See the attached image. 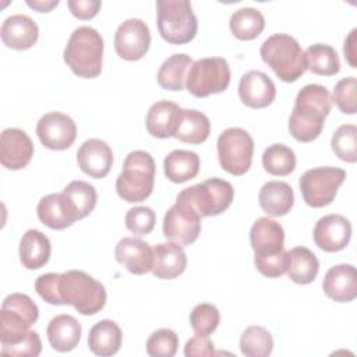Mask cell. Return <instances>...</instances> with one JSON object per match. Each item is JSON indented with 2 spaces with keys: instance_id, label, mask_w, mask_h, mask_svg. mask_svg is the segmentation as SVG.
Listing matches in <instances>:
<instances>
[{
  "instance_id": "1",
  "label": "cell",
  "mask_w": 357,
  "mask_h": 357,
  "mask_svg": "<svg viewBox=\"0 0 357 357\" xmlns=\"http://www.w3.org/2000/svg\"><path fill=\"white\" fill-rule=\"evenodd\" d=\"M331 109V93L324 85H304L296 96L294 107L289 117V131L291 137L300 142L317 139Z\"/></svg>"
},
{
  "instance_id": "2",
  "label": "cell",
  "mask_w": 357,
  "mask_h": 357,
  "mask_svg": "<svg viewBox=\"0 0 357 357\" xmlns=\"http://www.w3.org/2000/svg\"><path fill=\"white\" fill-rule=\"evenodd\" d=\"M103 38L92 26L82 25L73 31L63 52L64 63L81 78H96L102 71Z\"/></svg>"
},
{
  "instance_id": "3",
  "label": "cell",
  "mask_w": 357,
  "mask_h": 357,
  "mask_svg": "<svg viewBox=\"0 0 357 357\" xmlns=\"http://www.w3.org/2000/svg\"><path fill=\"white\" fill-rule=\"evenodd\" d=\"M61 305H73L82 315H93L106 304L105 286L84 271H67L59 276Z\"/></svg>"
},
{
  "instance_id": "4",
  "label": "cell",
  "mask_w": 357,
  "mask_h": 357,
  "mask_svg": "<svg viewBox=\"0 0 357 357\" xmlns=\"http://www.w3.org/2000/svg\"><path fill=\"white\" fill-rule=\"evenodd\" d=\"M259 54L283 82L297 81L307 70L304 50L300 43L287 33H273L268 36L261 45Z\"/></svg>"
},
{
  "instance_id": "5",
  "label": "cell",
  "mask_w": 357,
  "mask_h": 357,
  "mask_svg": "<svg viewBox=\"0 0 357 357\" xmlns=\"http://www.w3.org/2000/svg\"><path fill=\"white\" fill-rule=\"evenodd\" d=\"M155 160L149 152L137 149L130 152L123 163L121 173L116 178V191L127 202H142L153 190Z\"/></svg>"
},
{
  "instance_id": "6",
  "label": "cell",
  "mask_w": 357,
  "mask_h": 357,
  "mask_svg": "<svg viewBox=\"0 0 357 357\" xmlns=\"http://www.w3.org/2000/svg\"><path fill=\"white\" fill-rule=\"evenodd\" d=\"M158 31L173 45L191 42L198 31V21L188 0H158Z\"/></svg>"
},
{
  "instance_id": "7",
  "label": "cell",
  "mask_w": 357,
  "mask_h": 357,
  "mask_svg": "<svg viewBox=\"0 0 357 357\" xmlns=\"http://www.w3.org/2000/svg\"><path fill=\"white\" fill-rule=\"evenodd\" d=\"M39 308L32 298L22 293L8 294L0 310V340L1 347L21 342L29 332L31 325L38 321Z\"/></svg>"
},
{
  "instance_id": "8",
  "label": "cell",
  "mask_w": 357,
  "mask_h": 357,
  "mask_svg": "<svg viewBox=\"0 0 357 357\" xmlns=\"http://www.w3.org/2000/svg\"><path fill=\"white\" fill-rule=\"evenodd\" d=\"M177 198L188 202L201 218L218 216L231 205L234 188L229 181L212 177L181 190Z\"/></svg>"
},
{
  "instance_id": "9",
  "label": "cell",
  "mask_w": 357,
  "mask_h": 357,
  "mask_svg": "<svg viewBox=\"0 0 357 357\" xmlns=\"http://www.w3.org/2000/svg\"><path fill=\"white\" fill-rule=\"evenodd\" d=\"M230 84V67L223 57H204L192 63L185 88L197 98H206L227 89Z\"/></svg>"
},
{
  "instance_id": "10",
  "label": "cell",
  "mask_w": 357,
  "mask_h": 357,
  "mask_svg": "<svg viewBox=\"0 0 357 357\" xmlns=\"http://www.w3.org/2000/svg\"><path fill=\"white\" fill-rule=\"evenodd\" d=\"M216 148L223 170L234 176L248 172L254 155V139L248 131L240 127L226 128L218 137Z\"/></svg>"
},
{
  "instance_id": "11",
  "label": "cell",
  "mask_w": 357,
  "mask_h": 357,
  "mask_svg": "<svg viewBox=\"0 0 357 357\" xmlns=\"http://www.w3.org/2000/svg\"><path fill=\"white\" fill-rule=\"evenodd\" d=\"M344 178L346 172L340 167H314L303 173L298 185L307 205L322 208L335 199Z\"/></svg>"
},
{
  "instance_id": "12",
  "label": "cell",
  "mask_w": 357,
  "mask_h": 357,
  "mask_svg": "<svg viewBox=\"0 0 357 357\" xmlns=\"http://www.w3.org/2000/svg\"><path fill=\"white\" fill-rule=\"evenodd\" d=\"M199 233V213L184 199L176 198V202L165 213L163 236L178 245H190L198 238Z\"/></svg>"
},
{
  "instance_id": "13",
  "label": "cell",
  "mask_w": 357,
  "mask_h": 357,
  "mask_svg": "<svg viewBox=\"0 0 357 357\" xmlns=\"http://www.w3.org/2000/svg\"><path fill=\"white\" fill-rule=\"evenodd\" d=\"M151 45V32L148 25L139 18L123 21L114 33L116 53L127 61L142 59Z\"/></svg>"
},
{
  "instance_id": "14",
  "label": "cell",
  "mask_w": 357,
  "mask_h": 357,
  "mask_svg": "<svg viewBox=\"0 0 357 357\" xmlns=\"http://www.w3.org/2000/svg\"><path fill=\"white\" fill-rule=\"evenodd\" d=\"M36 135L43 146L53 151H63L74 144L77 126L70 116L60 112H50L39 119Z\"/></svg>"
},
{
  "instance_id": "15",
  "label": "cell",
  "mask_w": 357,
  "mask_h": 357,
  "mask_svg": "<svg viewBox=\"0 0 357 357\" xmlns=\"http://www.w3.org/2000/svg\"><path fill=\"white\" fill-rule=\"evenodd\" d=\"M312 236L315 244L321 250L336 252L346 248L349 244L351 237V223L339 213L325 215L315 223Z\"/></svg>"
},
{
  "instance_id": "16",
  "label": "cell",
  "mask_w": 357,
  "mask_h": 357,
  "mask_svg": "<svg viewBox=\"0 0 357 357\" xmlns=\"http://www.w3.org/2000/svg\"><path fill=\"white\" fill-rule=\"evenodd\" d=\"M33 156V144L28 134L20 128L10 127L1 131L0 162L8 170L25 167Z\"/></svg>"
},
{
  "instance_id": "17",
  "label": "cell",
  "mask_w": 357,
  "mask_h": 357,
  "mask_svg": "<svg viewBox=\"0 0 357 357\" xmlns=\"http://www.w3.org/2000/svg\"><path fill=\"white\" fill-rule=\"evenodd\" d=\"M36 212L39 220L53 230L67 229L79 220L73 201L64 192H53L40 198Z\"/></svg>"
},
{
  "instance_id": "18",
  "label": "cell",
  "mask_w": 357,
  "mask_h": 357,
  "mask_svg": "<svg viewBox=\"0 0 357 357\" xmlns=\"http://www.w3.org/2000/svg\"><path fill=\"white\" fill-rule=\"evenodd\" d=\"M276 96V86L273 81L262 71L251 70L240 78L238 98L252 109H262L269 106Z\"/></svg>"
},
{
  "instance_id": "19",
  "label": "cell",
  "mask_w": 357,
  "mask_h": 357,
  "mask_svg": "<svg viewBox=\"0 0 357 357\" xmlns=\"http://www.w3.org/2000/svg\"><path fill=\"white\" fill-rule=\"evenodd\" d=\"M116 261L132 275H144L152 271L153 248L137 237H123L114 250Z\"/></svg>"
},
{
  "instance_id": "20",
  "label": "cell",
  "mask_w": 357,
  "mask_h": 357,
  "mask_svg": "<svg viewBox=\"0 0 357 357\" xmlns=\"http://www.w3.org/2000/svg\"><path fill=\"white\" fill-rule=\"evenodd\" d=\"M77 162L85 174L93 178H103L113 165V152L107 142L99 138H89L81 144L77 152Z\"/></svg>"
},
{
  "instance_id": "21",
  "label": "cell",
  "mask_w": 357,
  "mask_h": 357,
  "mask_svg": "<svg viewBox=\"0 0 357 357\" xmlns=\"http://www.w3.org/2000/svg\"><path fill=\"white\" fill-rule=\"evenodd\" d=\"M322 289L337 303H349L357 297V272L350 264H339L325 273Z\"/></svg>"
},
{
  "instance_id": "22",
  "label": "cell",
  "mask_w": 357,
  "mask_h": 357,
  "mask_svg": "<svg viewBox=\"0 0 357 357\" xmlns=\"http://www.w3.org/2000/svg\"><path fill=\"white\" fill-rule=\"evenodd\" d=\"M0 35L7 47L26 50L36 43L39 28L31 17L25 14H14L3 21Z\"/></svg>"
},
{
  "instance_id": "23",
  "label": "cell",
  "mask_w": 357,
  "mask_h": 357,
  "mask_svg": "<svg viewBox=\"0 0 357 357\" xmlns=\"http://www.w3.org/2000/svg\"><path fill=\"white\" fill-rule=\"evenodd\" d=\"M250 243L255 252L254 257L276 254L284 248V230L271 218H259L250 230Z\"/></svg>"
},
{
  "instance_id": "24",
  "label": "cell",
  "mask_w": 357,
  "mask_h": 357,
  "mask_svg": "<svg viewBox=\"0 0 357 357\" xmlns=\"http://www.w3.org/2000/svg\"><path fill=\"white\" fill-rule=\"evenodd\" d=\"M187 268V255L176 243H159L153 247L152 273L159 279H174Z\"/></svg>"
},
{
  "instance_id": "25",
  "label": "cell",
  "mask_w": 357,
  "mask_h": 357,
  "mask_svg": "<svg viewBox=\"0 0 357 357\" xmlns=\"http://www.w3.org/2000/svg\"><path fill=\"white\" fill-rule=\"evenodd\" d=\"M81 324L68 314H60L52 318L46 329L50 346L60 353L75 349L81 339Z\"/></svg>"
},
{
  "instance_id": "26",
  "label": "cell",
  "mask_w": 357,
  "mask_h": 357,
  "mask_svg": "<svg viewBox=\"0 0 357 357\" xmlns=\"http://www.w3.org/2000/svg\"><path fill=\"white\" fill-rule=\"evenodd\" d=\"M181 107L170 100L155 102L145 117L148 132L155 138L173 137Z\"/></svg>"
},
{
  "instance_id": "27",
  "label": "cell",
  "mask_w": 357,
  "mask_h": 357,
  "mask_svg": "<svg viewBox=\"0 0 357 357\" xmlns=\"http://www.w3.org/2000/svg\"><path fill=\"white\" fill-rule=\"evenodd\" d=\"M261 209L269 216H284L294 204L293 188L286 181L272 180L262 185L258 194Z\"/></svg>"
},
{
  "instance_id": "28",
  "label": "cell",
  "mask_w": 357,
  "mask_h": 357,
  "mask_svg": "<svg viewBox=\"0 0 357 357\" xmlns=\"http://www.w3.org/2000/svg\"><path fill=\"white\" fill-rule=\"evenodd\" d=\"M52 244L46 234L38 229L26 230L20 241V261L26 269H39L50 258Z\"/></svg>"
},
{
  "instance_id": "29",
  "label": "cell",
  "mask_w": 357,
  "mask_h": 357,
  "mask_svg": "<svg viewBox=\"0 0 357 357\" xmlns=\"http://www.w3.org/2000/svg\"><path fill=\"white\" fill-rule=\"evenodd\" d=\"M123 342L120 326L112 319H102L96 322L88 335L89 350L100 357H110L116 354Z\"/></svg>"
},
{
  "instance_id": "30",
  "label": "cell",
  "mask_w": 357,
  "mask_h": 357,
  "mask_svg": "<svg viewBox=\"0 0 357 357\" xmlns=\"http://www.w3.org/2000/svg\"><path fill=\"white\" fill-rule=\"evenodd\" d=\"M211 134V121L206 114L195 109H181L173 134L174 138L187 144H201Z\"/></svg>"
},
{
  "instance_id": "31",
  "label": "cell",
  "mask_w": 357,
  "mask_h": 357,
  "mask_svg": "<svg viewBox=\"0 0 357 357\" xmlns=\"http://www.w3.org/2000/svg\"><path fill=\"white\" fill-rule=\"evenodd\" d=\"M199 156L185 149H174L163 160L165 174L173 183H184L194 178L199 172Z\"/></svg>"
},
{
  "instance_id": "32",
  "label": "cell",
  "mask_w": 357,
  "mask_h": 357,
  "mask_svg": "<svg viewBox=\"0 0 357 357\" xmlns=\"http://www.w3.org/2000/svg\"><path fill=\"white\" fill-rule=\"evenodd\" d=\"M192 59L185 53H176L167 57L158 71V84L167 91H181L185 86Z\"/></svg>"
},
{
  "instance_id": "33",
  "label": "cell",
  "mask_w": 357,
  "mask_h": 357,
  "mask_svg": "<svg viewBox=\"0 0 357 357\" xmlns=\"http://www.w3.org/2000/svg\"><path fill=\"white\" fill-rule=\"evenodd\" d=\"M289 278L298 284H308L314 282L319 271V262L315 254L307 247H294L289 251Z\"/></svg>"
},
{
  "instance_id": "34",
  "label": "cell",
  "mask_w": 357,
  "mask_h": 357,
  "mask_svg": "<svg viewBox=\"0 0 357 357\" xmlns=\"http://www.w3.org/2000/svg\"><path fill=\"white\" fill-rule=\"evenodd\" d=\"M229 26L237 39L252 40L264 31L265 18L258 8L241 7L230 15Z\"/></svg>"
},
{
  "instance_id": "35",
  "label": "cell",
  "mask_w": 357,
  "mask_h": 357,
  "mask_svg": "<svg viewBox=\"0 0 357 357\" xmlns=\"http://www.w3.org/2000/svg\"><path fill=\"white\" fill-rule=\"evenodd\" d=\"M305 66L318 75H335L340 70V60L336 50L326 43H314L304 52Z\"/></svg>"
},
{
  "instance_id": "36",
  "label": "cell",
  "mask_w": 357,
  "mask_h": 357,
  "mask_svg": "<svg viewBox=\"0 0 357 357\" xmlns=\"http://www.w3.org/2000/svg\"><path fill=\"white\" fill-rule=\"evenodd\" d=\"M240 350L245 357H266L273 350V337L264 326L251 325L241 333Z\"/></svg>"
},
{
  "instance_id": "37",
  "label": "cell",
  "mask_w": 357,
  "mask_h": 357,
  "mask_svg": "<svg viewBox=\"0 0 357 357\" xmlns=\"http://www.w3.org/2000/svg\"><path fill=\"white\" fill-rule=\"evenodd\" d=\"M264 169L273 176H287L296 169V155L283 144L269 145L262 153Z\"/></svg>"
},
{
  "instance_id": "38",
  "label": "cell",
  "mask_w": 357,
  "mask_h": 357,
  "mask_svg": "<svg viewBox=\"0 0 357 357\" xmlns=\"http://www.w3.org/2000/svg\"><path fill=\"white\" fill-rule=\"evenodd\" d=\"M63 192L73 201L78 213V219L86 218L96 206V201H98L96 190L92 184L86 181L74 180L64 187Z\"/></svg>"
},
{
  "instance_id": "39",
  "label": "cell",
  "mask_w": 357,
  "mask_h": 357,
  "mask_svg": "<svg viewBox=\"0 0 357 357\" xmlns=\"http://www.w3.org/2000/svg\"><path fill=\"white\" fill-rule=\"evenodd\" d=\"M335 155L349 163L357 160V127L354 124H342L333 132L331 139Z\"/></svg>"
},
{
  "instance_id": "40",
  "label": "cell",
  "mask_w": 357,
  "mask_h": 357,
  "mask_svg": "<svg viewBox=\"0 0 357 357\" xmlns=\"http://www.w3.org/2000/svg\"><path fill=\"white\" fill-rule=\"evenodd\" d=\"M220 322L219 310L209 303L197 304L190 312V325L195 335L209 336L216 331Z\"/></svg>"
},
{
  "instance_id": "41",
  "label": "cell",
  "mask_w": 357,
  "mask_h": 357,
  "mask_svg": "<svg viewBox=\"0 0 357 357\" xmlns=\"http://www.w3.org/2000/svg\"><path fill=\"white\" fill-rule=\"evenodd\" d=\"M178 349V336L174 331L160 328L146 340V353L152 357H173Z\"/></svg>"
},
{
  "instance_id": "42",
  "label": "cell",
  "mask_w": 357,
  "mask_h": 357,
  "mask_svg": "<svg viewBox=\"0 0 357 357\" xmlns=\"http://www.w3.org/2000/svg\"><path fill=\"white\" fill-rule=\"evenodd\" d=\"M126 227L138 236L149 234L156 223V215L149 206H134L127 211L126 218Z\"/></svg>"
},
{
  "instance_id": "43",
  "label": "cell",
  "mask_w": 357,
  "mask_h": 357,
  "mask_svg": "<svg viewBox=\"0 0 357 357\" xmlns=\"http://www.w3.org/2000/svg\"><path fill=\"white\" fill-rule=\"evenodd\" d=\"M356 77L350 75L342 78L333 89L331 100L339 107V110L344 114H354L356 113Z\"/></svg>"
},
{
  "instance_id": "44",
  "label": "cell",
  "mask_w": 357,
  "mask_h": 357,
  "mask_svg": "<svg viewBox=\"0 0 357 357\" xmlns=\"http://www.w3.org/2000/svg\"><path fill=\"white\" fill-rule=\"evenodd\" d=\"M289 251L284 248L276 254L254 257L255 268L266 278H279L284 275L289 268Z\"/></svg>"
},
{
  "instance_id": "45",
  "label": "cell",
  "mask_w": 357,
  "mask_h": 357,
  "mask_svg": "<svg viewBox=\"0 0 357 357\" xmlns=\"http://www.w3.org/2000/svg\"><path fill=\"white\" fill-rule=\"evenodd\" d=\"M40 351H42V342L38 332L35 331H29L26 336L18 343L1 347L3 354L17 356V357H36L40 354Z\"/></svg>"
},
{
  "instance_id": "46",
  "label": "cell",
  "mask_w": 357,
  "mask_h": 357,
  "mask_svg": "<svg viewBox=\"0 0 357 357\" xmlns=\"http://www.w3.org/2000/svg\"><path fill=\"white\" fill-rule=\"evenodd\" d=\"M59 276L60 273H43L35 280L36 293L49 304L61 305L59 297Z\"/></svg>"
},
{
  "instance_id": "47",
  "label": "cell",
  "mask_w": 357,
  "mask_h": 357,
  "mask_svg": "<svg viewBox=\"0 0 357 357\" xmlns=\"http://www.w3.org/2000/svg\"><path fill=\"white\" fill-rule=\"evenodd\" d=\"M184 354L187 357H195V356H215V346L209 336H199L195 335L194 337L188 339L184 346Z\"/></svg>"
},
{
  "instance_id": "48",
  "label": "cell",
  "mask_w": 357,
  "mask_h": 357,
  "mask_svg": "<svg viewBox=\"0 0 357 357\" xmlns=\"http://www.w3.org/2000/svg\"><path fill=\"white\" fill-rule=\"evenodd\" d=\"M71 14L79 20H89L98 14L102 7L99 0H70L67 3Z\"/></svg>"
},
{
  "instance_id": "49",
  "label": "cell",
  "mask_w": 357,
  "mask_h": 357,
  "mask_svg": "<svg viewBox=\"0 0 357 357\" xmlns=\"http://www.w3.org/2000/svg\"><path fill=\"white\" fill-rule=\"evenodd\" d=\"M356 32L357 29H351V32L349 33V36L346 38L344 40V45H343V53H344V57L347 60V63L356 68Z\"/></svg>"
},
{
  "instance_id": "50",
  "label": "cell",
  "mask_w": 357,
  "mask_h": 357,
  "mask_svg": "<svg viewBox=\"0 0 357 357\" xmlns=\"http://www.w3.org/2000/svg\"><path fill=\"white\" fill-rule=\"evenodd\" d=\"M31 8L39 11V13H49L53 7L59 4V0H26L25 1Z\"/></svg>"
}]
</instances>
